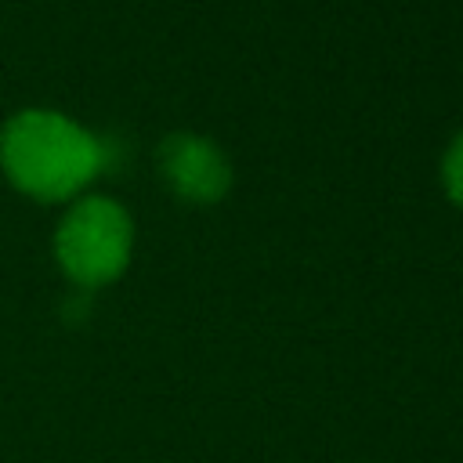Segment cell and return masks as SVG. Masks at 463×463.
I'll list each match as a JSON object with an SVG mask.
<instances>
[{
	"mask_svg": "<svg viewBox=\"0 0 463 463\" xmlns=\"http://www.w3.org/2000/svg\"><path fill=\"white\" fill-rule=\"evenodd\" d=\"M441 181H445V192L452 195V203L463 206V130H459V134L449 141V148H445Z\"/></svg>",
	"mask_w": 463,
	"mask_h": 463,
	"instance_id": "obj_4",
	"label": "cell"
},
{
	"mask_svg": "<svg viewBox=\"0 0 463 463\" xmlns=\"http://www.w3.org/2000/svg\"><path fill=\"white\" fill-rule=\"evenodd\" d=\"M130 239H134V228H130L127 210L105 195H90L61 217L54 250H58L61 268L76 282L98 286V282L116 279L127 268Z\"/></svg>",
	"mask_w": 463,
	"mask_h": 463,
	"instance_id": "obj_2",
	"label": "cell"
},
{
	"mask_svg": "<svg viewBox=\"0 0 463 463\" xmlns=\"http://www.w3.org/2000/svg\"><path fill=\"white\" fill-rule=\"evenodd\" d=\"M159 170L166 184L188 203H217L232 184L224 152L199 134H170L159 141Z\"/></svg>",
	"mask_w": 463,
	"mask_h": 463,
	"instance_id": "obj_3",
	"label": "cell"
},
{
	"mask_svg": "<svg viewBox=\"0 0 463 463\" xmlns=\"http://www.w3.org/2000/svg\"><path fill=\"white\" fill-rule=\"evenodd\" d=\"M101 141L51 109H25L0 134V163L33 195L61 199L87 184L101 166Z\"/></svg>",
	"mask_w": 463,
	"mask_h": 463,
	"instance_id": "obj_1",
	"label": "cell"
}]
</instances>
